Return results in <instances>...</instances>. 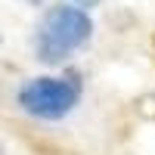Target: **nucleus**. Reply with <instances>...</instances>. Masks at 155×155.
Instances as JSON below:
<instances>
[{
  "instance_id": "obj_1",
  "label": "nucleus",
  "mask_w": 155,
  "mask_h": 155,
  "mask_svg": "<svg viewBox=\"0 0 155 155\" xmlns=\"http://www.w3.org/2000/svg\"><path fill=\"white\" fill-rule=\"evenodd\" d=\"M93 22L81 6H53L37 31V56L44 62H59L90 41Z\"/></svg>"
},
{
  "instance_id": "obj_2",
  "label": "nucleus",
  "mask_w": 155,
  "mask_h": 155,
  "mask_svg": "<svg viewBox=\"0 0 155 155\" xmlns=\"http://www.w3.org/2000/svg\"><path fill=\"white\" fill-rule=\"evenodd\" d=\"M81 99L78 78H34L19 90V106L34 118L56 121L68 115Z\"/></svg>"
},
{
  "instance_id": "obj_3",
  "label": "nucleus",
  "mask_w": 155,
  "mask_h": 155,
  "mask_svg": "<svg viewBox=\"0 0 155 155\" xmlns=\"http://www.w3.org/2000/svg\"><path fill=\"white\" fill-rule=\"evenodd\" d=\"M74 3H78V6H81V9H87V6H96V3H99V0H74Z\"/></svg>"
},
{
  "instance_id": "obj_4",
  "label": "nucleus",
  "mask_w": 155,
  "mask_h": 155,
  "mask_svg": "<svg viewBox=\"0 0 155 155\" xmlns=\"http://www.w3.org/2000/svg\"><path fill=\"white\" fill-rule=\"evenodd\" d=\"M0 155H3V146H0Z\"/></svg>"
}]
</instances>
